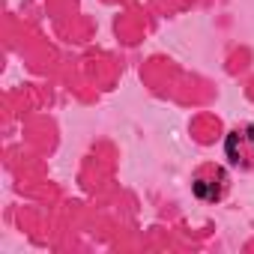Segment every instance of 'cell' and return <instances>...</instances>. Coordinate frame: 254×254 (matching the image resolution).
I'll use <instances>...</instances> for the list:
<instances>
[{
    "instance_id": "6da1fadb",
    "label": "cell",
    "mask_w": 254,
    "mask_h": 254,
    "mask_svg": "<svg viewBox=\"0 0 254 254\" xmlns=\"http://www.w3.org/2000/svg\"><path fill=\"white\" fill-rule=\"evenodd\" d=\"M224 159L239 171L254 168V123L239 126L224 138Z\"/></svg>"
},
{
    "instance_id": "7a4b0ae2",
    "label": "cell",
    "mask_w": 254,
    "mask_h": 254,
    "mask_svg": "<svg viewBox=\"0 0 254 254\" xmlns=\"http://www.w3.org/2000/svg\"><path fill=\"white\" fill-rule=\"evenodd\" d=\"M227 186H230V180H227V171H224V168H203V171H197V177L191 180V191H194V197H200L203 203L221 200L224 191H227Z\"/></svg>"
}]
</instances>
